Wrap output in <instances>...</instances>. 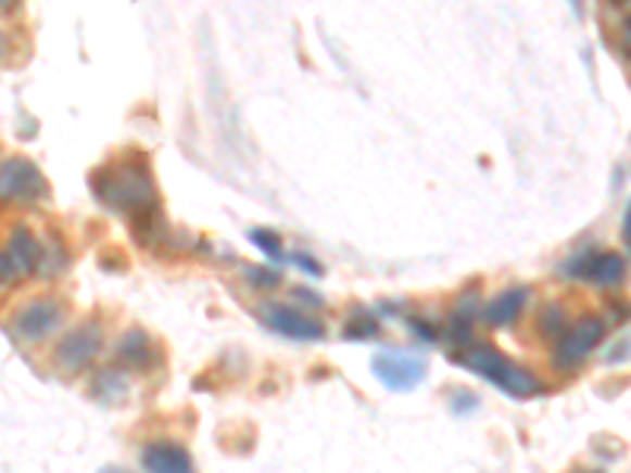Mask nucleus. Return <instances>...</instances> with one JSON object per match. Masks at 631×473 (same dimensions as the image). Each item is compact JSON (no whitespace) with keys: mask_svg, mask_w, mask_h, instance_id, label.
I'll list each match as a JSON object with an SVG mask.
<instances>
[{"mask_svg":"<svg viewBox=\"0 0 631 473\" xmlns=\"http://www.w3.org/2000/svg\"><path fill=\"white\" fill-rule=\"evenodd\" d=\"M92 193L104 208L117 215H139L142 208L159 203L152 170L146 158H117L92 170Z\"/></svg>","mask_w":631,"mask_h":473,"instance_id":"nucleus-1","label":"nucleus"},{"mask_svg":"<svg viewBox=\"0 0 631 473\" xmlns=\"http://www.w3.org/2000/svg\"><path fill=\"white\" fill-rule=\"evenodd\" d=\"M462 367H467L470 372H477V375H483V379H490L496 388H502L508 398H533L537 392H540V382H537V375H531L528 370H521V367H515L499 347L493 344H474V347H467L462 357H455Z\"/></svg>","mask_w":631,"mask_h":473,"instance_id":"nucleus-2","label":"nucleus"},{"mask_svg":"<svg viewBox=\"0 0 631 473\" xmlns=\"http://www.w3.org/2000/svg\"><path fill=\"white\" fill-rule=\"evenodd\" d=\"M373 372L392 392H414L427 379L430 363L427 357L411 354V350H379L373 357Z\"/></svg>","mask_w":631,"mask_h":473,"instance_id":"nucleus-3","label":"nucleus"},{"mask_svg":"<svg viewBox=\"0 0 631 473\" xmlns=\"http://www.w3.org/2000/svg\"><path fill=\"white\" fill-rule=\"evenodd\" d=\"M603 332H606V325L600 322L597 316H581L578 322L568 325V332L556 344L553 363L559 370H578L591 357V350L603 341Z\"/></svg>","mask_w":631,"mask_h":473,"instance_id":"nucleus-4","label":"nucleus"},{"mask_svg":"<svg viewBox=\"0 0 631 473\" xmlns=\"http://www.w3.org/2000/svg\"><path fill=\"white\" fill-rule=\"evenodd\" d=\"M101 344H104V329H101V322L89 319V322L76 325L73 332L64 335V341L54 350V363L64 372L86 370L99 357Z\"/></svg>","mask_w":631,"mask_h":473,"instance_id":"nucleus-5","label":"nucleus"},{"mask_svg":"<svg viewBox=\"0 0 631 473\" xmlns=\"http://www.w3.org/2000/svg\"><path fill=\"white\" fill-rule=\"evenodd\" d=\"M61 322H64V304L54 297H38L16 312L13 332L23 341H45L51 332H58Z\"/></svg>","mask_w":631,"mask_h":473,"instance_id":"nucleus-6","label":"nucleus"},{"mask_svg":"<svg viewBox=\"0 0 631 473\" xmlns=\"http://www.w3.org/2000/svg\"><path fill=\"white\" fill-rule=\"evenodd\" d=\"M565 271L571 278H584L597 287H619L626 281V256H619V253H581L565 266Z\"/></svg>","mask_w":631,"mask_h":473,"instance_id":"nucleus-7","label":"nucleus"},{"mask_svg":"<svg viewBox=\"0 0 631 473\" xmlns=\"http://www.w3.org/2000/svg\"><path fill=\"white\" fill-rule=\"evenodd\" d=\"M0 196L3 200H20V203H33L38 196H45V177L26 158H10L0 165Z\"/></svg>","mask_w":631,"mask_h":473,"instance_id":"nucleus-8","label":"nucleus"},{"mask_svg":"<svg viewBox=\"0 0 631 473\" xmlns=\"http://www.w3.org/2000/svg\"><path fill=\"white\" fill-rule=\"evenodd\" d=\"M3 263H7V278H26V274L41 269L45 250H41L38 237L29 228H16L13 237H10V243H7Z\"/></svg>","mask_w":631,"mask_h":473,"instance_id":"nucleus-9","label":"nucleus"},{"mask_svg":"<svg viewBox=\"0 0 631 473\" xmlns=\"http://www.w3.org/2000/svg\"><path fill=\"white\" fill-rule=\"evenodd\" d=\"M266 322L278 332V335L294 341H319L326 335L323 322H316L313 316H306V312H300V309H291V306L281 304H268Z\"/></svg>","mask_w":631,"mask_h":473,"instance_id":"nucleus-10","label":"nucleus"},{"mask_svg":"<svg viewBox=\"0 0 631 473\" xmlns=\"http://www.w3.org/2000/svg\"><path fill=\"white\" fill-rule=\"evenodd\" d=\"M142 468L149 473H197L190 451L177 442H149L142 448Z\"/></svg>","mask_w":631,"mask_h":473,"instance_id":"nucleus-11","label":"nucleus"},{"mask_svg":"<svg viewBox=\"0 0 631 473\" xmlns=\"http://www.w3.org/2000/svg\"><path fill=\"white\" fill-rule=\"evenodd\" d=\"M117 360L127 363V367H136V370H146L155 363V347H152V338L142 332V329H130L121 344H117Z\"/></svg>","mask_w":631,"mask_h":473,"instance_id":"nucleus-12","label":"nucleus"},{"mask_svg":"<svg viewBox=\"0 0 631 473\" xmlns=\"http://www.w3.org/2000/svg\"><path fill=\"white\" fill-rule=\"evenodd\" d=\"M525 304H528V287H508L487 304V309H483L487 322L490 325H508L521 316Z\"/></svg>","mask_w":631,"mask_h":473,"instance_id":"nucleus-13","label":"nucleus"},{"mask_svg":"<svg viewBox=\"0 0 631 473\" xmlns=\"http://www.w3.org/2000/svg\"><path fill=\"white\" fill-rule=\"evenodd\" d=\"M167 237V221L165 215H162V208L159 203L149 205V208H142L139 215H134V240L136 243H142V246H159L162 240Z\"/></svg>","mask_w":631,"mask_h":473,"instance_id":"nucleus-14","label":"nucleus"},{"mask_svg":"<svg viewBox=\"0 0 631 473\" xmlns=\"http://www.w3.org/2000/svg\"><path fill=\"white\" fill-rule=\"evenodd\" d=\"M568 312H565L563 304H546L540 319H537V329H540V338L546 341H559L568 332Z\"/></svg>","mask_w":631,"mask_h":473,"instance_id":"nucleus-15","label":"nucleus"},{"mask_svg":"<svg viewBox=\"0 0 631 473\" xmlns=\"http://www.w3.org/2000/svg\"><path fill=\"white\" fill-rule=\"evenodd\" d=\"M92 392H96L99 398H104L108 405H117V401H124V398H127V379H124L117 370H104V372H99V379H96Z\"/></svg>","mask_w":631,"mask_h":473,"instance_id":"nucleus-16","label":"nucleus"},{"mask_svg":"<svg viewBox=\"0 0 631 473\" xmlns=\"http://www.w3.org/2000/svg\"><path fill=\"white\" fill-rule=\"evenodd\" d=\"M250 240H253V243L266 253L268 259H285V246H281V237L278 234L256 228V231H250Z\"/></svg>","mask_w":631,"mask_h":473,"instance_id":"nucleus-17","label":"nucleus"},{"mask_svg":"<svg viewBox=\"0 0 631 473\" xmlns=\"http://www.w3.org/2000/svg\"><path fill=\"white\" fill-rule=\"evenodd\" d=\"M348 338H376L379 335V325L373 322V319H366L364 312H357L351 322H348Z\"/></svg>","mask_w":631,"mask_h":473,"instance_id":"nucleus-18","label":"nucleus"},{"mask_svg":"<svg viewBox=\"0 0 631 473\" xmlns=\"http://www.w3.org/2000/svg\"><path fill=\"white\" fill-rule=\"evenodd\" d=\"M483 304V294H480V284H474L470 291H465L455 304V312L452 316H462V319H470L477 312V306Z\"/></svg>","mask_w":631,"mask_h":473,"instance_id":"nucleus-19","label":"nucleus"},{"mask_svg":"<svg viewBox=\"0 0 631 473\" xmlns=\"http://www.w3.org/2000/svg\"><path fill=\"white\" fill-rule=\"evenodd\" d=\"M449 338L452 341H467L470 338V319H462V316H452L449 325H445Z\"/></svg>","mask_w":631,"mask_h":473,"instance_id":"nucleus-20","label":"nucleus"},{"mask_svg":"<svg viewBox=\"0 0 631 473\" xmlns=\"http://www.w3.org/2000/svg\"><path fill=\"white\" fill-rule=\"evenodd\" d=\"M291 263H294L298 269L306 271V274H313V278H319V274H323V266H319L316 259H310L306 253H294V256H291Z\"/></svg>","mask_w":631,"mask_h":473,"instance_id":"nucleus-21","label":"nucleus"},{"mask_svg":"<svg viewBox=\"0 0 631 473\" xmlns=\"http://www.w3.org/2000/svg\"><path fill=\"white\" fill-rule=\"evenodd\" d=\"M250 278H253L256 287H275V284H278V274L266 269H250Z\"/></svg>","mask_w":631,"mask_h":473,"instance_id":"nucleus-22","label":"nucleus"},{"mask_svg":"<svg viewBox=\"0 0 631 473\" xmlns=\"http://www.w3.org/2000/svg\"><path fill=\"white\" fill-rule=\"evenodd\" d=\"M7 281V263H3V253H0V284Z\"/></svg>","mask_w":631,"mask_h":473,"instance_id":"nucleus-23","label":"nucleus"},{"mask_svg":"<svg viewBox=\"0 0 631 473\" xmlns=\"http://www.w3.org/2000/svg\"><path fill=\"white\" fill-rule=\"evenodd\" d=\"M568 473H600V471H591V468H575V471Z\"/></svg>","mask_w":631,"mask_h":473,"instance_id":"nucleus-24","label":"nucleus"},{"mask_svg":"<svg viewBox=\"0 0 631 473\" xmlns=\"http://www.w3.org/2000/svg\"><path fill=\"white\" fill-rule=\"evenodd\" d=\"M104 473H121V471H104Z\"/></svg>","mask_w":631,"mask_h":473,"instance_id":"nucleus-25","label":"nucleus"}]
</instances>
